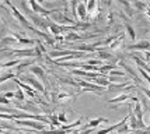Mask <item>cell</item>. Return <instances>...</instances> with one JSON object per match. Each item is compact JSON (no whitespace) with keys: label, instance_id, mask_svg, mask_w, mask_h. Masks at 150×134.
Listing matches in <instances>:
<instances>
[{"label":"cell","instance_id":"1","mask_svg":"<svg viewBox=\"0 0 150 134\" xmlns=\"http://www.w3.org/2000/svg\"><path fill=\"white\" fill-rule=\"evenodd\" d=\"M4 4L10 7V10H11V14L14 15V18L17 20V21H18V22H20V24H21L23 27H24V28H27V29H31V31H34V29H35V27H33V24H31V22H30V21L27 20L25 15H23V14H21V11H20L18 8L14 6L13 3H10V1H4Z\"/></svg>","mask_w":150,"mask_h":134},{"label":"cell","instance_id":"2","mask_svg":"<svg viewBox=\"0 0 150 134\" xmlns=\"http://www.w3.org/2000/svg\"><path fill=\"white\" fill-rule=\"evenodd\" d=\"M20 81H23V83H25V84H28L31 88H34V89H37V91H39L41 94H44V95L48 98V92L45 91V85L41 83V81H38L35 77H33V76H23V78L20 80Z\"/></svg>","mask_w":150,"mask_h":134},{"label":"cell","instance_id":"3","mask_svg":"<svg viewBox=\"0 0 150 134\" xmlns=\"http://www.w3.org/2000/svg\"><path fill=\"white\" fill-rule=\"evenodd\" d=\"M28 6L31 7V11H33L34 14L37 13L38 15H41V17H48V15H52L53 13H56V11H59V8H53V10H46V8H44V7L41 6V3H38V1H34V0H30L28 1Z\"/></svg>","mask_w":150,"mask_h":134},{"label":"cell","instance_id":"4","mask_svg":"<svg viewBox=\"0 0 150 134\" xmlns=\"http://www.w3.org/2000/svg\"><path fill=\"white\" fill-rule=\"evenodd\" d=\"M16 124L18 126H25V127H30L35 130V131H44L46 130V124L41 123V121H35V120H14Z\"/></svg>","mask_w":150,"mask_h":134},{"label":"cell","instance_id":"5","mask_svg":"<svg viewBox=\"0 0 150 134\" xmlns=\"http://www.w3.org/2000/svg\"><path fill=\"white\" fill-rule=\"evenodd\" d=\"M126 51H143L150 52V41H139L135 45H129L126 46Z\"/></svg>","mask_w":150,"mask_h":134},{"label":"cell","instance_id":"6","mask_svg":"<svg viewBox=\"0 0 150 134\" xmlns=\"http://www.w3.org/2000/svg\"><path fill=\"white\" fill-rule=\"evenodd\" d=\"M128 119H129V115L125 116V117L119 121V123H115V124H112V126H108V127H105V128H101V130H100V131H97L96 134H110V133H112V131H117V130L121 127L122 124H125V123L128 121Z\"/></svg>","mask_w":150,"mask_h":134},{"label":"cell","instance_id":"7","mask_svg":"<svg viewBox=\"0 0 150 134\" xmlns=\"http://www.w3.org/2000/svg\"><path fill=\"white\" fill-rule=\"evenodd\" d=\"M118 64H119L121 67H124V70L126 71V73H128V74H129V76H131L132 78H133V80H135V83H136V85H140V83H142V80H140V77L137 76V73H136L135 70H133V69H132L131 66L125 64L124 62H122V60H119V62H118Z\"/></svg>","mask_w":150,"mask_h":134},{"label":"cell","instance_id":"8","mask_svg":"<svg viewBox=\"0 0 150 134\" xmlns=\"http://www.w3.org/2000/svg\"><path fill=\"white\" fill-rule=\"evenodd\" d=\"M124 39H125V34L121 32V34H118L117 38L114 39L107 48H108L110 51H119V49L122 48V45H124Z\"/></svg>","mask_w":150,"mask_h":134},{"label":"cell","instance_id":"9","mask_svg":"<svg viewBox=\"0 0 150 134\" xmlns=\"http://www.w3.org/2000/svg\"><path fill=\"white\" fill-rule=\"evenodd\" d=\"M13 81L17 84V85H18V88L23 89V91H24V92H25V94L30 96V98H35V96H37V92H35V91H34V88H31L28 84L23 83V81H20L18 78H13Z\"/></svg>","mask_w":150,"mask_h":134},{"label":"cell","instance_id":"10","mask_svg":"<svg viewBox=\"0 0 150 134\" xmlns=\"http://www.w3.org/2000/svg\"><path fill=\"white\" fill-rule=\"evenodd\" d=\"M108 119L107 117H97V119H91V120H88V123L86 124L83 128H80V130H87V128H96L98 127V124L100 123H108Z\"/></svg>","mask_w":150,"mask_h":134},{"label":"cell","instance_id":"11","mask_svg":"<svg viewBox=\"0 0 150 134\" xmlns=\"http://www.w3.org/2000/svg\"><path fill=\"white\" fill-rule=\"evenodd\" d=\"M121 17L125 20V28H126V34L129 35V38H131L132 41H135V39H136V31H135V28L131 25V22L126 20V17H125L124 14H121Z\"/></svg>","mask_w":150,"mask_h":134},{"label":"cell","instance_id":"12","mask_svg":"<svg viewBox=\"0 0 150 134\" xmlns=\"http://www.w3.org/2000/svg\"><path fill=\"white\" fill-rule=\"evenodd\" d=\"M30 71L33 73L34 76H37L38 78H41V80H45V70L42 69V66H37V64L34 66L33 64V66L30 67Z\"/></svg>","mask_w":150,"mask_h":134},{"label":"cell","instance_id":"13","mask_svg":"<svg viewBox=\"0 0 150 134\" xmlns=\"http://www.w3.org/2000/svg\"><path fill=\"white\" fill-rule=\"evenodd\" d=\"M133 115L137 119V121H143V109H142V105H140V101L135 102V108H133Z\"/></svg>","mask_w":150,"mask_h":134},{"label":"cell","instance_id":"14","mask_svg":"<svg viewBox=\"0 0 150 134\" xmlns=\"http://www.w3.org/2000/svg\"><path fill=\"white\" fill-rule=\"evenodd\" d=\"M87 15H88V13H87V8H86V3L79 1V4H77V17L80 20H87Z\"/></svg>","mask_w":150,"mask_h":134},{"label":"cell","instance_id":"15","mask_svg":"<svg viewBox=\"0 0 150 134\" xmlns=\"http://www.w3.org/2000/svg\"><path fill=\"white\" fill-rule=\"evenodd\" d=\"M128 99H131V95H129V94H121L119 96H115V98L108 99L107 102L108 103H118V102H122V101H128Z\"/></svg>","mask_w":150,"mask_h":134},{"label":"cell","instance_id":"16","mask_svg":"<svg viewBox=\"0 0 150 134\" xmlns=\"http://www.w3.org/2000/svg\"><path fill=\"white\" fill-rule=\"evenodd\" d=\"M34 62H35L34 59H31V60H25V62H21L18 66H16V67H14V69H16V73H21V71L24 70L25 67H28V66H33Z\"/></svg>","mask_w":150,"mask_h":134},{"label":"cell","instance_id":"17","mask_svg":"<svg viewBox=\"0 0 150 134\" xmlns=\"http://www.w3.org/2000/svg\"><path fill=\"white\" fill-rule=\"evenodd\" d=\"M131 4L136 11H146L147 10V3H143V1H132Z\"/></svg>","mask_w":150,"mask_h":134},{"label":"cell","instance_id":"18","mask_svg":"<svg viewBox=\"0 0 150 134\" xmlns=\"http://www.w3.org/2000/svg\"><path fill=\"white\" fill-rule=\"evenodd\" d=\"M119 4H122V6L125 7V11H126V14L129 15V17H132L133 15V8H132V4L129 3V1H126V0H119Z\"/></svg>","mask_w":150,"mask_h":134},{"label":"cell","instance_id":"19","mask_svg":"<svg viewBox=\"0 0 150 134\" xmlns=\"http://www.w3.org/2000/svg\"><path fill=\"white\" fill-rule=\"evenodd\" d=\"M63 36H65V41H79V39L83 38L81 35H79L76 32H67V34H65Z\"/></svg>","mask_w":150,"mask_h":134},{"label":"cell","instance_id":"20","mask_svg":"<svg viewBox=\"0 0 150 134\" xmlns=\"http://www.w3.org/2000/svg\"><path fill=\"white\" fill-rule=\"evenodd\" d=\"M14 99H17L18 102H25V94L21 88H18L14 92Z\"/></svg>","mask_w":150,"mask_h":134},{"label":"cell","instance_id":"21","mask_svg":"<svg viewBox=\"0 0 150 134\" xmlns=\"http://www.w3.org/2000/svg\"><path fill=\"white\" fill-rule=\"evenodd\" d=\"M97 6H98V3L96 1V0H90V1H87L86 3V8H87V13L88 14H91L96 8H97Z\"/></svg>","mask_w":150,"mask_h":134},{"label":"cell","instance_id":"22","mask_svg":"<svg viewBox=\"0 0 150 134\" xmlns=\"http://www.w3.org/2000/svg\"><path fill=\"white\" fill-rule=\"evenodd\" d=\"M10 78H11V80L16 78V73H13V71H7L4 74H0V84L7 81V80H10Z\"/></svg>","mask_w":150,"mask_h":134},{"label":"cell","instance_id":"23","mask_svg":"<svg viewBox=\"0 0 150 134\" xmlns=\"http://www.w3.org/2000/svg\"><path fill=\"white\" fill-rule=\"evenodd\" d=\"M128 87L126 83H121V84H110V87L107 88V91H117V89H121V88H125Z\"/></svg>","mask_w":150,"mask_h":134},{"label":"cell","instance_id":"24","mask_svg":"<svg viewBox=\"0 0 150 134\" xmlns=\"http://www.w3.org/2000/svg\"><path fill=\"white\" fill-rule=\"evenodd\" d=\"M105 21H107V25L111 27L114 22H115V14L112 13V11H108V14H107V18H105Z\"/></svg>","mask_w":150,"mask_h":134},{"label":"cell","instance_id":"25","mask_svg":"<svg viewBox=\"0 0 150 134\" xmlns=\"http://www.w3.org/2000/svg\"><path fill=\"white\" fill-rule=\"evenodd\" d=\"M21 63L20 60H11V62H6V63H0V67H13V66H18Z\"/></svg>","mask_w":150,"mask_h":134},{"label":"cell","instance_id":"26","mask_svg":"<svg viewBox=\"0 0 150 134\" xmlns=\"http://www.w3.org/2000/svg\"><path fill=\"white\" fill-rule=\"evenodd\" d=\"M108 76L110 77H121V78H122V77H125V71H118V70H112V71H110V73H108Z\"/></svg>","mask_w":150,"mask_h":134},{"label":"cell","instance_id":"27","mask_svg":"<svg viewBox=\"0 0 150 134\" xmlns=\"http://www.w3.org/2000/svg\"><path fill=\"white\" fill-rule=\"evenodd\" d=\"M70 94H67V92H60V94H58V95H56V98H55V99H56V101H62V99H66V98H70Z\"/></svg>","mask_w":150,"mask_h":134},{"label":"cell","instance_id":"28","mask_svg":"<svg viewBox=\"0 0 150 134\" xmlns=\"http://www.w3.org/2000/svg\"><path fill=\"white\" fill-rule=\"evenodd\" d=\"M58 120H59V123H67V119H66V113H65V112L59 113V115H58Z\"/></svg>","mask_w":150,"mask_h":134},{"label":"cell","instance_id":"29","mask_svg":"<svg viewBox=\"0 0 150 134\" xmlns=\"http://www.w3.org/2000/svg\"><path fill=\"white\" fill-rule=\"evenodd\" d=\"M136 88H139L142 92H143L144 95L147 96V99L150 101V89H146V88H143V87H140V85H136Z\"/></svg>","mask_w":150,"mask_h":134},{"label":"cell","instance_id":"30","mask_svg":"<svg viewBox=\"0 0 150 134\" xmlns=\"http://www.w3.org/2000/svg\"><path fill=\"white\" fill-rule=\"evenodd\" d=\"M1 95L4 96V98H7V99L10 101L11 98H14V92H13V91H7V92H4V94H1Z\"/></svg>","mask_w":150,"mask_h":134},{"label":"cell","instance_id":"31","mask_svg":"<svg viewBox=\"0 0 150 134\" xmlns=\"http://www.w3.org/2000/svg\"><path fill=\"white\" fill-rule=\"evenodd\" d=\"M10 102H11V101H8L7 98H4L3 95H0V103H3V105H10Z\"/></svg>","mask_w":150,"mask_h":134},{"label":"cell","instance_id":"32","mask_svg":"<svg viewBox=\"0 0 150 134\" xmlns=\"http://www.w3.org/2000/svg\"><path fill=\"white\" fill-rule=\"evenodd\" d=\"M146 14H147V15L150 17V8H147V10H146Z\"/></svg>","mask_w":150,"mask_h":134}]
</instances>
